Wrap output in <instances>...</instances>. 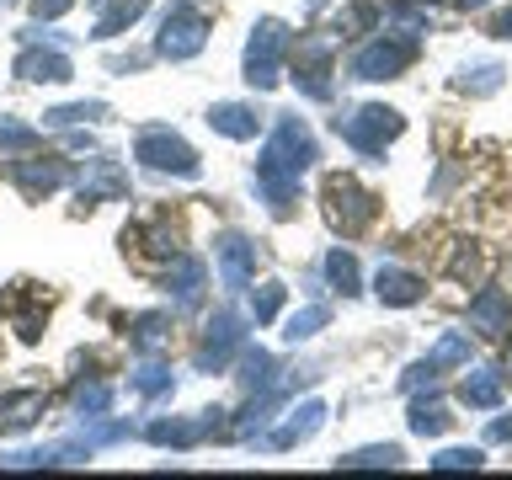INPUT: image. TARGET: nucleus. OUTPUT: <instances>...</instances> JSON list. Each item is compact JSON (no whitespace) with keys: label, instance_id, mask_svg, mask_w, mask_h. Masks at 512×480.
Segmentation results:
<instances>
[{"label":"nucleus","instance_id":"nucleus-1","mask_svg":"<svg viewBox=\"0 0 512 480\" xmlns=\"http://www.w3.org/2000/svg\"><path fill=\"white\" fill-rule=\"evenodd\" d=\"M326 214L342 235H358L368 219H374V198L352 182V176H331L326 182Z\"/></svg>","mask_w":512,"mask_h":480},{"label":"nucleus","instance_id":"nucleus-2","mask_svg":"<svg viewBox=\"0 0 512 480\" xmlns=\"http://www.w3.org/2000/svg\"><path fill=\"white\" fill-rule=\"evenodd\" d=\"M139 160H144V166H155V171H176V176L198 171L192 150L171 134V128H150V134H139Z\"/></svg>","mask_w":512,"mask_h":480},{"label":"nucleus","instance_id":"nucleus-3","mask_svg":"<svg viewBox=\"0 0 512 480\" xmlns=\"http://www.w3.org/2000/svg\"><path fill=\"white\" fill-rule=\"evenodd\" d=\"M395 134H400V112H390V107H363L358 118H347V139L363 155H379Z\"/></svg>","mask_w":512,"mask_h":480},{"label":"nucleus","instance_id":"nucleus-4","mask_svg":"<svg viewBox=\"0 0 512 480\" xmlns=\"http://www.w3.org/2000/svg\"><path fill=\"white\" fill-rule=\"evenodd\" d=\"M283 48H288V32L278 22H262L256 27V38H251V54H246V80L251 86H272L278 80V59H283Z\"/></svg>","mask_w":512,"mask_h":480},{"label":"nucleus","instance_id":"nucleus-5","mask_svg":"<svg viewBox=\"0 0 512 480\" xmlns=\"http://www.w3.org/2000/svg\"><path fill=\"white\" fill-rule=\"evenodd\" d=\"M400 64H411V43H368L358 59H352V75L358 80H384V75H395Z\"/></svg>","mask_w":512,"mask_h":480},{"label":"nucleus","instance_id":"nucleus-6","mask_svg":"<svg viewBox=\"0 0 512 480\" xmlns=\"http://www.w3.org/2000/svg\"><path fill=\"white\" fill-rule=\"evenodd\" d=\"M187 11H192V6H176V11H171V22H166V38H160V54H171V59H187V54H198V48H203V22H192Z\"/></svg>","mask_w":512,"mask_h":480},{"label":"nucleus","instance_id":"nucleus-7","mask_svg":"<svg viewBox=\"0 0 512 480\" xmlns=\"http://www.w3.org/2000/svg\"><path fill=\"white\" fill-rule=\"evenodd\" d=\"M507 315H512V304H507V294H502V288H486V294H480V299L470 304V320H475V331H486V336H502Z\"/></svg>","mask_w":512,"mask_h":480},{"label":"nucleus","instance_id":"nucleus-8","mask_svg":"<svg viewBox=\"0 0 512 480\" xmlns=\"http://www.w3.org/2000/svg\"><path fill=\"white\" fill-rule=\"evenodd\" d=\"M139 11H144V0H96V38H112V32H123Z\"/></svg>","mask_w":512,"mask_h":480},{"label":"nucleus","instance_id":"nucleus-9","mask_svg":"<svg viewBox=\"0 0 512 480\" xmlns=\"http://www.w3.org/2000/svg\"><path fill=\"white\" fill-rule=\"evenodd\" d=\"M379 299L384 304H416L422 299V278H411L400 267H379Z\"/></svg>","mask_w":512,"mask_h":480},{"label":"nucleus","instance_id":"nucleus-10","mask_svg":"<svg viewBox=\"0 0 512 480\" xmlns=\"http://www.w3.org/2000/svg\"><path fill=\"white\" fill-rule=\"evenodd\" d=\"M16 182H22L32 198H38V192H54V187L64 182V171L54 166V160H27V166H16Z\"/></svg>","mask_w":512,"mask_h":480},{"label":"nucleus","instance_id":"nucleus-11","mask_svg":"<svg viewBox=\"0 0 512 480\" xmlns=\"http://www.w3.org/2000/svg\"><path fill=\"white\" fill-rule=\"evenodd\" d=\"M43 411V395H11V400H0V427H32V416H38Z\"/></svg>","mask_w":512,"mask_h":480},{"label":"nucleus","instance_id":"nucleus-12","mask_svg":"<svg viewBox=\"0 0 512 480\" xmlns=\"http://www.w3.org/2000/svg\"><path fill=\"white\" fill-rule=\"evenodd\" d=\"M16 70H22L27 80H70V64H64L59 54H22Z\"/></svg>","mask_w":512,"mask_h":480},{"label":"nucleus","instance_id":"nucleus-13","mask_svg":"<svg viewBox=\"0 0 512 480\" xmlns=\"http://www.w3.org/2000/svg\"><path fill=\"white\" fill-rule=\"evenodd\" d=\"M464 406H496V395H502V379L496 374H475V379H464Z\"/></svg>","mask_w":512,"mask_h":480},{"label":"nucleus","instance_id":"nucleus-14","mask_svg":"<svg viewBox=\"0 0 512 480\" xmlns=\"http://www.w3.org/2000/svg\"><path fill=\"white\" fill-rule=\"evenodd\" d=\"M214 128H224L230 139H251V134H256L251 112H240V107H219V112H214Z\"/></svg>","mask_w":512,"mask_h":480},{"label":"nucleus","instance_id":"nucleus-15","mask_svg":"<svg viewBox=\"0 0 512 480\" xmlns=\"http://www.w3.org/2000/svg\"><path fill=\"white\" fill-rule=\"evenodd\" d=\"M448 427V411L443 406H411V432H422V438H438Z\"/></svg>","mask_w":512,"mask_h":480},{"label":"nucleus","instance_id":"nucleus-16","mask_svg":"<svg viewBox=\"0 0 512 480\" xmlns=\"http://www.w3.org/2000/svg\"><path fill=\"white\" fill-rule=\"evenodd\" d=\"M326 272H331V283L342 288V294H358V267H352V256H342V251H331V262H326Z\"/></svg>","mask_w":512,"mask_h":480},{"label":"nucleus","instance_id":"nucleus-17","mask_svg":"<svg viewBox=\"0 0 512 480\" xmlns=\"http://www.w3.org/2000/svg\"><path fill=\"white\" fill-rule=\"evenodd\" d=\"M315 326H326V304H310V310H299L294 320H288L283 336H288V342H299V336H310Z\"/></svg>","mask_w":512,"mask_h":480},{"label":"nucleus","instance_id":"nucleus-18","mask_svg":"<svg viewBox=\"0 0 512 480\" xmlns=\"http://www.w3.org/2000/svg\"><path fill=\"white\" fill-rule=\"evenodd\" d=\"M432 464H438V470H475V464H480V448H448V454H438Z\"/></svg>","mask_w":512,"mask_h":480},{"label":"nucleus","instance_id":"nucleus-19","mask_svg":"<svg viewBox=\"0 0 512 480\" xmlns=\"http://www.w3.org/2000/svg\"><path fill=\"white\" fill-rule=\"evenodd\" d=\"M496 32H502V38H512V11L502 16V22H496Z\"/></svg>","mask_w":512,"mask_h":480},{"label":"nucleus","instance_id":"nucleus-20","mask_svg":"<svg viewBox=\"0 0 512 480\" xmlns=\"http://www.w3.org/2000/svg\"><path fill=\"white\" fill-rule=\"evenodd\" d=\"M507 368H512V358H507Z\"/></svg>","mask_w":512,"mask_h":480}]
</instances>
